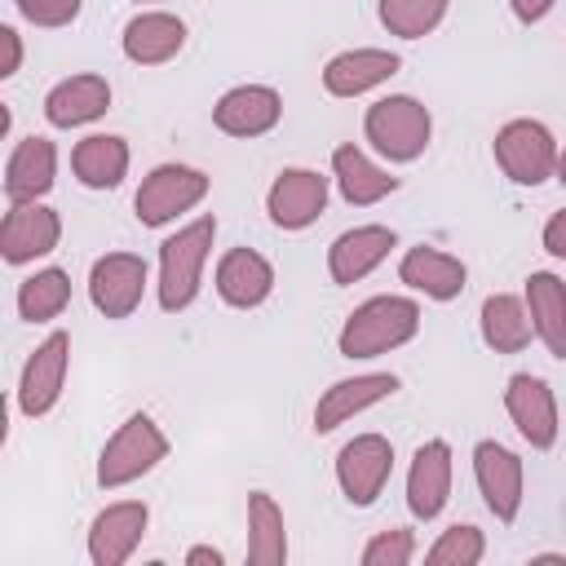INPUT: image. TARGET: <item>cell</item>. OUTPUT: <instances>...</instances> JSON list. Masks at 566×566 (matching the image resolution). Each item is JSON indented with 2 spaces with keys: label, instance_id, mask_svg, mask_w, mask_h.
<instances>
[{
  "label": "cell",
  "instance_id": "6da1fadb",
  "mask_svg": "<svg viewBox=\"0 0 566 566\" xmlns=\"http://www.w3.org/2000/svg\"><path fill=\"white\" fill-rule=\"evenodd\" d=\"M420 332V305L411 296H371L358 310H349L336 345L345 358H380L398 345H407Z\"/></svg>",
  "mask_w": 566,
  "mask_h": 566
},
{
  "label": "cell",
  "instance_id": "7a4b0ae2",
  "mask_svg": "<svg viewBox=\"0 0 566 566\" xmlns=\"http://www.w3.org/2000/svg\"><path fill=\"white\" fill-rule=\"evenodd\" d=\"M212 239H217V217H195L190 226H181L159 243V305L168 314H181L186 305H195Z\"/></svg>",
  "mask_w": 566,
  "mask_h": 566
},
{
  "label": "cell",
  "instance_id": "3957f363",
  "mask_svg": "<svg viewBox=\"0 0 566 566\" xmlns=\"http://www.w3.org/2000/svg\"><path fill=\"white\" fill-rule=\"evenodd\" d=\"M363 133L389 164H411L424 155V146L433 137V119H429V106L416 102L411 93H389L367 106Z\"/></svg>",
  "mask_w": 566,
  "mask_h": 566
},
{
  "label": "cell",
  "instance_id": "277c9868",
  "mask_svg": "<svg viewBox=\"0 0 566 566\" xmlns=\"http://www.w3.org/2000/svg\"><path fill=\"white\" fill-rule=\"evenodd\" d=\"M164 455H168L164 429H159L150 416L137 411V416H128V420L106 438V447H102V455H97V482H102L106 491L128 486V482H137L142 473H150Z\"/></svg>",
  "mask_w": 566,
  "mask_h": 566
},
{
  "label": "cell",
  "instance_id": "5b68a950",
  "mask_svg": "<svg viewBox=\"0 0 566 566\" xmlns=\"http://www.w3.org/2000/svg\"><path fill=\"white\" fill-rule=\"evenodd\" d=\"M495 164L517 186H539V181L557 177V142H553L548 124H539V119H509L495 133Z\"/></svg>",
  "mask_w": 566,
  "mask_h": 566
},
{
  "label": "cell",
  "instance_id": "8992f818",
  "mask_svg": "<svg viewBox=\"0 0 566 566\" xmlns=\"http://www.w3.org/2000/svg\"><path fill=\"white\" fill-rule=\"evenodd\" d=\"M203 195H208V172H199L190 164H159L137 186L133 208H137V221L155 230V226H168L181 212H190Z\"/></svg>",
  "mask_w": 566,
  "mask_h": 566
},
{
  "label": "cell",
  "instance_id": "52a82bcc",
  "mask_svg": "<svg viewBox=\"0 0 566 566\" xmlns=\"http://www.w3.org/2000/svg\"><path fill=\"white\" fill-rule=\"evenodd\" d=\"M389 469H394V447L389 438L380 433H358L340 447L336 455V482H340V495L354 504V509H367L380 500L385 482H389Z\"/></svg>",
  "mask_w": 566,
  "mask_h": 566
},
{
  "label": "cell",
  "instance_id": "ba28073f",
  "mask_svg": "<svg viewBox=\"0 0 566 566\" xmlns=\"http://www.w3.org/2000/svg\"><path fill=\"white\" fill-rule=\"evenodd\" d=\"M66 363H71V336L66 332H49L27 367H22V380H18V411L22 416H49L62 398V385H66Z\"/></svg>",
  "mask_w": 566,
  "mask_h": 566
},
{
  "label": "cell",
  "instance_id": "9c48e42d",
  "mask_svg": "<svg viewBox=\"0 0 566 566\" xmlns=\"http://www.w3.org/2000/svg\"><path fill=\"white\" fill-rule=\"evenodd\" d=\"M146 292V261L133 252H106L88 270V301L106 318H128Z\"/></svg>",
  "mask_w": 566,
  "mask_h": 566
},
{
  "label": "cell",
  "instance_id": "30bf717a",
  "mask_svg": "<svg viewBox=\"0 0 566 566\" xmlns=\"http://www.w3.org/2000/svg\"><path fill=\"white\" fill-rule=\"evenodd\" d=\"M504 407H509V420L517 424V433L535 447V451H548L557 442V398L548 389L544 376H531V371H517L509 376L504 385Z\"/></svg>",
  "mask_w": 566,
  "mask_h": 566
},
{
  "label": "cell",
  "instance_id": "8fae6325",
  "mask_svg": "<svg viewBox=\"0 0 566 566\" xmlns=\"http://www.w3.org/2000/svg\"><path fill=\"white\" fill-rule=\"evenodd\" d=\"M473 478H478V491H482L486 509L495 513V522H513L522 513V460H517V451H509L495 438H482L473 447Z\"/></svg>",
  "mask_w": 566,
  "mask_h": 566
},
{
  "label": "cell",
  "instance_id": "7c38bea8",
  "mask_svg": "<svg viewBox=\"0 0 566 566\" xmlns=\"http://www.w3.org/2000/svg\"><path fill=\"white\" fill-rule=\"evenodd\" d=\"M327 208V177L314 168H283L265 190V212L279 230H305Z\"/></svg>",
  "mask_w": 566,
  "mask_h": 566
},
{
  "label": "cell",
  "instance_id": "4fadbf2b",
  "mask_svg": "<svg viewBox=\"0 0 566 566\" xmlns=\"http://www.w3.org/2000/svg\"><path fill=\"white\" fill-rule=\"evenodd\" d=\"M62 239V221L53 208L35 203H9L4 221H0V256L9 265H27L35 256H49Z\"/></svg>",
  "mask_w": 566,
  "mask_h": 566
},
{
  "label": "cell",
  "instance_id": "5bb4252c",
  "mask_svg": "<svg viewBox=\"0 0 566 566\" xmlns=\"http://www.w3.org/2000/svg\"><path fill=\"white\" fill-rule=\"evenodd\" d=\"M150 526V509L142 500H119V504H106L93 526H88V557L97 566H119L133 557V548L142 544Z\"/></svg>",
  "mask_w": 566,
  "mask_h": 566
},
{
  "label": "cell",
  "instance_id": "9a60e30c",
  "mask_svg": "<svg viewBox=\"0 0 566 566\" xmlns=\"http://www.w3.org/2000/svg\"><path fill=\"white\" fill-rule=\"evenodd\" d=\"M389 394H398V376L394 371H367V376H345L332 389H323V398L314 402V433H332L345 420H354L358 411L385 402Z\"/></svg>",
  "mask_w": 566,
  "mask_h": 566
},
{
  "label": "cell",
  "instance_id": "2e32d148",
  "mask_svg": "<svg viewBox=\"0 0 566 566\" xmlns=\"http://www.w3.org/2000/svg\"><path fill=\"white\" fill-rule=\"evenodd\" d=\"M279 115H283V97L270 84H239L221 93L212 106V124L230 137H261L279 124Z\"/></svg>",
  "mask_w": 566,
  "mask_h": 566
},
{
  "label": "cell",
  "instance_id": "e0dca14e",
  "mask_svg": "<svg viewBox=\"0 0 566 566\" xmlns=\"http://www.w3.org/2000/svg\"><path fill=\"white\" fill-rule=\"evenodd\" d=\"M394 243H398V234L389 226H354V230L336 234L332 248H327V274H332V283L349 287V283L367 279L394 252Z\"/></svg>",
  "mask_w": 566,
  "mask_h": 566
},
{
  "label": "cell",
  "instance_id": "ac0fdd59",
  "mask_svg": "<svg viewBox=\"0 0 566 566\" xmlns=\"http://www.w3.org/2000/svg\"><path fill=\"white\" fill-rule=\"evenodd\" d=\"M451 500V447L442 438H429L424 447H416L411 469H407V509L429 522L447 509Z\"/></svg>",
  "mask_w": 566,
  "mask_h": 566
},
{
  "label": "cell",
  "instance_id": "d6986e66",
  "mask_svg": "<svg viewBox=\"0 0 566 566\" xmlns=\"http://www.w3.org/2000/svg\"><path fill=\"white\" fill-rule=\"evenodd\" d=\"M402 57L389 49H345L323 66V88L332 97H363L380 88L389 75H398Z\"/></svg>",
  "mask_w": 566,
  "mask_h": 566
},
{
  "label": "cell",
  "instance_id": "ffe728a7",
  "mask_svg": "<svg viewBox=\"0 0 566 566\" xmlns=\"http://www.w3.org/2000/svg\"><path fill=\"white\" fill-rule=\"evenodd\" d=\"M398 279H402L411 292H424L429 301H455V296L464 292L469 270H464L460 256L420 243V248H407V252H402V261H398Z\"/></svg>",
  "mask_w": 566,
  "mask_h": 566
},
{
  "label": "cell",
  "instance_id": "44dd1931",
  "mask_svg": "<svg viewBox=\"0 0 566 566\" xmlns=\"http://www.w3.org/2000/svg\"><path fill=\"white\" fill-rule=\"evenodd\" d=\"M57 177V150L49 137H22L4 164V195L9 203H35L53 190Z\"/></svg>",
  "mask_w": 566,
  "mask_h": 566
},
{
  "label": "cell",
  "instance_id": "7402d4cb",
  "mask_svg": "<svg viewBox=\"0 0 566 566\" xmlns=\"http://www.w3.org/2000/svg\"><path fill=\"white\" fill-rule=\"evenodd\" d=\"M274 292V265L252 248H230L217 261V296L234 310H256Z\"/></svg>",
  "mask_w": 566,
  "mask_h": 566
},
{
  "label": "cell",
  "instance_id": "603a6c76",
  "mask_svg": "<svg viewBox=\"0 0 566 566\" xmlns=\"http://www.w3.org/2000/svg\"><path fill=\"white\" fill-rule=\"evenodd\" d=\"M119 44H124V57H128V62H137V66H159V62H168V57L181 53V44H186V22H181L177 13L150 9V13H137V18L124 27Z\"/></svg>",
  "mask_w": 566,
  "mask_h": 566
},
{
  "label": "cell",
  "instance_id": "cb8c5ba5",
  "mask_svg": "<svg viewBox=\"0 0 566 566\" xmlns=\"http://www.w3.org/2000/svg\"><path fill=\"white\" fill-rule=\"evenodd\" d=\"M106 111H111V84L102 75H71L53 84L44 97V119L53 128H80V124L102 119Z\"/></svg>",
  "mask_w": 566,
  "mask_h": 566
},
{
  "label": "cell",
  "instance_id": "d4e9b609",
  "mask_svg": "<svg viewBox=\"0 0 566 566\" xmlns=\"http://www.w3.org/2000/svg\"><path fill=\"white\" fill-rule=\"evenodd\" d=\"M332 177L340 186V199L354 203V208H371V203H380L385 195L398 190V177H389L380 164H371L354 142L332 150Z\"/></svg>",
  "mask_w": 566,
  "mask_h": 566
},
{
  "label": "cell",
  "instance_id": "484cf974",
  "mask_svg": "<svg viewBox=\"0 0 566 566\" xmlns=\"http://www.w3.org/2000/svg\"><path fill=\"white\" fill-rule=\"evenodd\" d=\"M71 172L88 190H115L124 181V172H128V142L115 137V133H93V137L75 142Z\"/></svg>",
  "mask_w": 566,
  "mask_h": 566
},
{
  "label": "cell",
  "instance_id": "4316f807",
  "mask_svg": "<svg viewBox=\"0 0 566 566\" xmlns=\"http://www.w3.org/2000/svg\"><path fill=\"white\" fill-rule=\"evenodd\" d=\"M526 310H531L535 336L548 345L553 358L566 363V283L548 270H535L526 279Z\"/></svg>",
  "mask_w": 566,
  "mask_h": 566
},
{
  "label": "cell",
  "instance_id": "83f0119b",
  "mask_svg": "<svg viewBox=\"0 0 566 566\" xmlns=\"http://www.w3.org/2000/svg\"><path fill=\"white\" fill-rule=\"evenodd\" d=\"M478 323H482V340H486L495 354H522V349L531 345V332H535L526 301H517V296H509V292H491V296L482 301Z\"/></svg>",
  "mask_w": 566,
  "mask_h": 566
},
{
  "label": "cell",
  "instance_id": "f1b7e54d",
  "mask_svg": "<svg viewBox=\"0 0 566 566\" xmlns=\"http://www.w3.org/2000/svg\"><path fill=\"white\" fill-rule=\"evenodd\" d=\"M248 562L252 566H283L287 562V526L283 509L270 491L248 495Z\"/></svg>",
  "mask_w": 566,
  "mask_h": 566
},
{
  "label": "cell",
  "instance_id": "f546056e",
  "mask_svg": "<svg viewBox=\"0 0 566 566\" xmlns=\"http://www.w3.org/2000/svg\"><path fill=\"white\" fill-rule=\"evenodd\" d=\"M71 305V274L49 265V270H35L31 279H22L18 287V314L27 323H49L57 318L62 310Z\"/></svg>",
  "mask_w": 566,
  "mask_h": 566
},
{
  "label": "cell",
  "instance_id": "4dcf8cb0",
  "mask_svg": "<svg viewBox=\"0 0 566 566\" xmlns=\"http://www.w3.org/2000/svg\"><path fill=\"white\" fill-rule=\"evenodd\" d=\"M447 4L451 0H376V13H380V27L389 35L420 40L447 18Z\"/></svg>",
  "mask_w": 566,
  "mask_h": 566
},
{
  "label": "cell",
  "instance_id": "1f68e13d",
  "mask_svg": "<svg viewBox=\"0 0 566 566\" xmlns=\"http://www.w3.org/2000/svg\"><path fill=\"white\" fill-rule=\"evenodd\" d=\"M482 553H486L482 531L469 526V522H455V526H447V531L433 539V548L424 553V562H429V566H478Z\"/></svg>",
  "mask_w": 566,
  "mask_h": 566
},
{
  "label": "cell",
  "instance_id": "d6a6232c",
  "mask_svg": "<svg viewBox=\"0 0 566 566\" xmlns=\"http://www.w3.org/2000/svg\"><path fill=\"white\" fill-rule=\"evenodd\" d=\"M411 553H416V535L407 526H394V531H380L367 539L363 566H407Z\"/></svg>",
  "mask_w": 566,
  "mask_h": 566
},
{
  "label": "cell",
  "instance_id": "836d02e7",
  "mask_svg": "<svg viewBox=\"0 0 566 566\" xmlns=\"http://www.w3.org/2000/svg\"><path fill=\"white\" fill-rule=\"evenodd\" d=\"M13 4L35 27H71L80 18V4L84 0H13Z\"/></svg>",
  "mask_w": 566,
  "mask_h": 566
},
{
  "label": "cell",
  "instance_id": "e575fe53",
  "mask_svg": "<svg viewBox=\"0 0 566 566\" xmlns=\"http://www.w3.org/2000/svg\"><path fill=\"white\" fill-rule=\"evenodd\" d=\"M0 49H4L0 80H9V75H18V66H22V40H18V31H13V27H0Z\"/></svg>",
  "mask_w": 566,
  "mask_h": 566
},
{
  "label": "cell",
  "instance_id": "d590c367",
  "mask_svg": "<svg viewBox=\"0 0 566 566\" xmlns=\"http://www.w3.org/2000/svg\"><path fill=\"white\" fill-rule=\"evenodd\" d=\"M544 252H553V256L566 261V208L548 217V226H544Z\"/></svg>",
  "mask_w": 566,
  "mask_h": 566
},
{
  "label": "cell",
  "instance_id": "8d00e7d4",
  "mask_svg": "<svg viewBox=\"0 0 566 566\" xmlns=\"http://www.w3.org/2000/svg\"><path fill=\"white\" fill-rule=\"evenodd\" d=\"M553 4H557V0H509L513 18H517V22H526V27H531V22H544Z\"/></svg>",
  "mask_w": 566,
  "mask_h": 566
},
{
  "label": "cell",
  "instance_id": "74e56055",
  "mask_svg": "<svg viewBox=\"0 0 566 566\" xmlns=\"http://www.w3.org/2000/svg\"><path fill=\"white\" fill-rule=\"evenodd\" d=\"M186 562H190V566H221V562H226V553H221V548H212V544H199V548H190V553H186Z\"/></svg>",
  "mask_w": 566,
  "mask_h": 566
},
{
  "label": "cell",
  "instance_id": "f35d334b",
  "mask_svg": "<svg viewBox=\"0 0 566 566\" xmlns=\"http://www.w3.org/2000/svg\"><path fill=\"white\" fill-rule=\"evenodd\" d=\"M557 181H562V186H566V146H562V150H557Z\"/></svg>",
  "mask_w": 566,
  "mask_h": 566
}]
</instances>
